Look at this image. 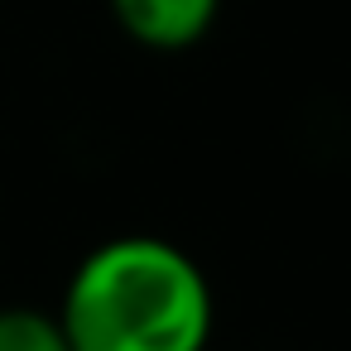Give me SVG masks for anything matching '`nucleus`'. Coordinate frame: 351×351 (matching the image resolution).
<instances>
[{"label":"nucleus","mask_w":351,"mask_h":351,"mask_svg":"<svg viewBox=\"0 0 351 351\" xmlns=\"http://www.w3.org/2000/svg\"><path fill=\"white\" fill-rule=\"evenodd\" d=\"M0 351H73V341H68L58 313L10 303V308H0Z\"/></svg>","instance_id":"nucleus-3"},{"label":"nucleus","mask_w":351,"mask_h":351,"mask_svg":"<svg viewBox=\"0 0 351 351\" xmlns=\"http://www.w3.org/2000/svg\"><path fill=\"white\" fill-rule=\"evenodd\" d=\"M58 317L73 351H207L217 303L183 245L111 236L73 269Z\"/></svg>","instance_id":"nucleus-1"},{"label":"nucleus","mask_w":351,"mask_h":351,"mask_svg":"<svg viewBox=\"0 0 351 351\" xmlns=\"http://www.w3.org/2000/svg\"><path fill=\"white\" fill-rule=\"evenodd\" d=\"M111 15L140 49L183 53L212 34L221 0H111Z\"/></svg>","instance_id":"nucleus-2"}]
</instances>
